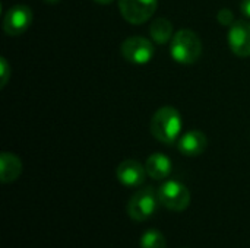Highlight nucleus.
<instances>
[{"label": "nucleus", "instance_id": "1", "mask_svg": "<svg viewBox=\"0 0 250 248\" xmlns=\"http://www.w3.org/2000/svg\"><path fill=\"white\" fill-rule=\"evenodd\" d=\"M151 133L152 136L166 145H173L182 132V115L171 107L164 105L155 111L151 118Z\"/></svg>", "mask_w": 250, "mask_h": 248}, {"label": "nucleus", "instance_id": "2", "mask_svg": "<svg viewBox=\"0 0 250 248\" xmlns=\"http://www.w3.org/2000/svg\"><path fill=\"white\" fill-rule=\"evenodd\" d=\"M170 53L174 61L180 64H193L202 53V41L192 29H180L171 38Z\"/></svg>", "mask_w": 250, "mask_h": 248}, {"label": "nucleus", "instance_id": "3", "mask_svg": "<svg viewBox=\"0 0 250 248\" xmlns=\"http://www.w3.org/2000/svg\"><path fill=\"white\" fill-rule=\"evenodd\" d=\"M158 203V193L152 187L141 189L130 197L127 203V215L136 222H144L155 213Z\"/></svg>", "mask_w": 250, "mask_h": 248}, {"label": "nucleus", "instance_id": "4", "mask_svg": "<svg viewBox=\"0 0 250 248\" xmlns=\"http://www.w3.org/2000/svg\"><path fill=\"white\" fill-rule=\"evenodd\" d=\"M160 203L173 212H182L190 205V191L180 181H166L158 190Z\"/></svg>", "mask_w": 250, "mask_h": 248}, {"label": "nucleus", "instance_id": "5", "mask_svg": "<svg viewBox=\"0 0 250 248\" xmlns=\"http://www.w3.org/2000/svg\"><path fill=\"white\" fill-rule=\"evenodd\" d=\"M122 16L133 25L145 23L157 10L158 0H117Z\"/></svg>", "mask_w": 250, "mask_h": 248}, {"label": "nucleus", "instance_id": "6", "mask_svg": "<svg viewBox=\"0 0 250 248\" xmlns=\"http://www.w3.org/2000/svg\"><path fill=\"white\" fill-rule=\"evenodd\" d=\"M122 56L133 64H146L154 57V45L144 37H129L122 44Z\"/></svg>", "mask_w": 250, "mask_h": 248}, {"label": "nucleus", "instance_id": "7", "mask_svg": "<svg viewBox=\"0 0 250 248\" xmlns=\"http://www.w3.org/2000/svg\"><path fill=\"white\" fill-rule=\"evenodd\" d=\"M32 22V10L26 4L12 6L3 16V31L10 37L23 34Z\"/></svg>", "mask_w": 250, "mask_h": 248}, {"label": "nucleus", "instance_id": "8", "mask_svg": "<svg viewBox=\"0 0 250 248\" xmlns=\"http://www.w3.org/2000/svg\"><path fill=\"white\" fill-rule=\"evenodd\" d=\"M229 45L237 57L250 56V22L236 20L229 31Z\"/></svg>", "mask_w": 250, "mask_h": 248}, {"label": "nucleus", "instance_id": "9", "mask_svg": "<svg viewBox=\"0 0 250 248\" xmlns=\"http://www.w3.org/2000/svg\"><path fill=\"white\" fill-rule=\"evenodd\" d=\"M146 175H148L146 168L135 159H126V161L120 162L117 170H116L117 180L126 187L141 186L145 181Z\"/></svg>", "mask_w": 250, "mask_h": 248}, {"label": "nucleus", "instance_id": "10", "mask_svg": "<svg viewBox=\"0 0 250 248\" xmlns=\"http://www.w3.org/2000/svg\"><path fill=\"white\" fill-rule=\"evenodd\" d=\"M208 146V139L201 130H190L185 133L177 142V149L186 156H199L205 152Z\"/></svg>", "mask_w": 250, "mask_h": 248}, {"label": "nucleus", "instance_id": "11", "mask_svg": "<svg viewBox=\"0 0 250 248\" xmlns=\"http://www.w3.org/2000/svg\"><path fill=\"white\" fill-rule=\"evenodd\" d=\"M22 174L21 159L10 152H1L0 155V180L3 184L13 183Z\"/></svg>", "mask_w": 250, "mask_h": 248}, {"label": "nucleus", "instance_id": "12", "mask_svg": "<svg viewBox=\"0 0 250 248\" xmlns=\"http://www.w3.org/2000/svg\"><path fill=\"white\" fill-rule=\"evenodd\" d=\"M146 174L154 180H164L171 174V161L168 156L157 152L152 153L145 164Z\"/></svg>", "mask_w": 250, "mask_h": 248}, {"label": "nucleus", "instance_id": "13", "mask_svg": "<svg viewBox=\"0 0 250 248\" xmlns=\"http://www.w3.org/2000/svg\"><path fill=\"white\" fill-rule=\"evenodd\" d=\"M149 35L154 42L163 45L173 38V23L166 18H158L152 20L149 26Z\"/></svg>", "mask_w": 250, "mask_h": 248}, {"label": "nucleus", "instance_id": "14", "mask_svg": "<svg viewBox=\"0 0 250 248\" xmlns=\"http://www.w3.org/2000/svg\"><path fill=\"white\" fill-rule=\"evenodd\" d=\"M141 248H167L166 237L158 229H149L141 238Z\"/></svg>", "mask_w": 250, "mask_h": 248}, {"label": "nucleus", "instance_id": "15", "mask_svg": "<svg viewBox=\"0 0 250 248\" xmlns=\"http://www.w3.org/2000/svg\"><path fill=\"white\" fill-rule=\"evenodd\" d=\"M10 75H12V67L9 66L7 60L1 57L0 58V88H4L7 85Z\"/></svg>", "mask_w": 250, "mask_h": 248}, {"label": "nucleus", "instance_id": "16", "mask_svg": "<svg viewBox=\"0 0 250 248\" xmlns=\"http://www.w3.org/2000/svg\"><path fill=\"white\" fill-rule=\"evenodd\" d=\"M217 19H218L220 25H223V26H231L236 22L234 15L230 9H221L217 15Z\"/></svg>", "mask_w": 250, "mask_h": 248}, {"label": "nucleus", "instance_id": "17", "mask_svg": "<svg viewBox=\"0 0 250 248\" xmlns=\"http://www.w3.org/2000/svg\"><path fill=\"white\" fill-rule=\"evenodd\" d=\"M240 9H242V13L245 16L250 18V0H243L242 4H240Z\"/></svg>", "mask_w": 250, "mask_h": 248}, {"label": "nucleus", "instance_id": "18", "mask_svg": "<svg viewBox=\"0 0 250 248\" xmlns=\"http://www.w3.org/2000/svg\"><path fill=\"white\" fill-rule=\"evenodd\" d=\"M92 1H95V3H98V4H111L114 0H92Z\"/></svg>", "mask_w": 250, "mask_h": 248}, {"label": "nucleus", "instance_id": "19", "mask_svg": "<svg viewBox=\"0 0 250 248\" xmlns=\"http://www.w3.org/2000/svg\"><path fill=\"white\" fill-rule=\"evenodd\" d=\"M45 3H48V4H56V3H59L60 0H44Z\"/></svg>", "mask_w": 250, "mask_h": 248}]
</instances>
